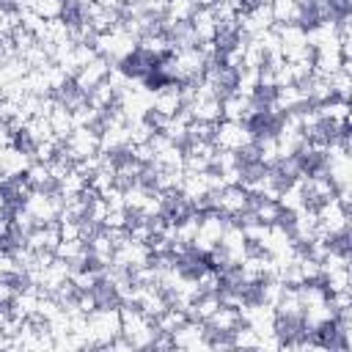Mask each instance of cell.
Returning <instances> with one entry per match:
<instances>
[{
	"instance_id": "cell-1",
	"label": "cell",
	"mask_w": 352,
	"mask_h": 352,
	"mask_svg": "<svg viewBox=\"0 0 352 352\" xmlns=\"http://www.w3.org/2000/svg\"><path fill=\"white\" fill-rule=\"evenodd\" d=\"M118 336H121L118 305H96L91 314H85V346H110V341Z\"/></svg>"
},
{
	"instance_id": "cell-2",
	"label": "cell",
	"mask_w": 352,
	"mask_h": 352,
	"mask_svg": "<svg viewBox=\"0 0 352 352\" xmlns=\"http://www.w3.org/2000/svg\"><path fill=\"white\" fill-rule=\"evenodd\" d=\"M256 135L250 129L248 121H228V118H220L214 124V135H212V143L214 148H223V151H245L248 146H253Z\"/></svg>"
},
{
	"instance_id": "cell-3",
	"label": "cell",
	"mask_w": 352,
	"mask_h": 352,
	"mask_svg": "<svg viewBox=\"0 0 352 352\" xmlns=\"http://www.w3.org/2000/svg\"><path fill=\"white\" fill-rule=\"evenodd\" d=\"M110 66H113V63H110L107 58L96 55L94 60H88V63H85L82 69H77V72H74V77H72L74 88H80V91H82V94L88 96V94H91V91H94V88H96V85H99V82H102L104 77H107Z\"/></svg>"
},
{
	"instance_id": "cell-4",
	"label": "cell",
	"mask_w": 352,
	"mask_h": 352,
	"mask_svg": "<svg viewBox=\"0 0 352 352\" xmlns=\"http://www.w3.org/2000/svg\"><path fill=\"white\" fill-rule=\"evenodd\" d=\"M173 346H182V349H209V333H206V324L198 322V319H187L173 336Z\"/></svg>"
},
{
	"instance_id": "cell-5",
	"label": "cell",
	"mask_w": 352,
	"mask_h": 352,
	"mask_svg": "<svg viewBox=\"0 0 352 352\" xmlns=\"http://www.w3.org/2000/svg\"><path fill=\"white\" fill-rule=\"evenodd\" d=\"M275 25H302V3L297 0H270Z\"/></svg>"
},
{
	"instance_id": "cell-6",
	"label": "cell",
	"mask_w": 352,
	"mask_h": 352,
	"mask_svg": "<svg viewBox=\"0 0 352 352\" xmlns=\"http://www.w3.org/2000/svg\"><path fill=\"white\" fill-rule=\"evenodd\" d=\"M0 346H8V336L0 330Z\"/></svg>"
}]
</instances>
